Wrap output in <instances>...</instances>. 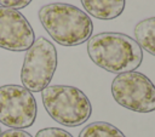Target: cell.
Returning <instances> with one entry per match:
<instances>
[{
    "label": "cell",
    "mask_w": 155,
    "mask_h": 137,
    "mask_svg": "<svg viewBox=\"0 0 155 137\" xmlns=\"http://www.w3.org/2000/svg\"><path fill=\"white\" fill-rule=\"evenodd\" d=\"M34 30L17 10L0 6V47L8 51H27L34 42Z\"/></svg>",
    "instance_id": "7"
},
{
    "label": "cell",
    "mask_w": 155,
    "mask_h": 137,
    "mask_svg": "<svg viewBox=\"0 0 155 137\" xmlns=\"http://www.w3.org/2000/svg\"><path fill=\"white\" fill-rule=\"evenodd\" d=\"M36 101L19 85L0 86V122L11 129L30 127L36 119Z\"/></svg>",
    "instance_id": "6"
},
{
    "label": "cell",
    "mask_w": 155,
    "mask_h": 137,
    "mask_svg": "<svg viewBox=\"0 0 155 137\" xmlns=\"http://www.w3.org/2000/svg\"><path fill=\"white\" fill-rule=\"evenodd\" d=\"M134 40L142 50L155 56V17L142 19L136 24Z\"/></svg>",
    "instance_id": "9"
},
{
    "label": "cell",
    "mask_w": 155,
    "mask_h": 137,
    "mask_svg": "<svg viewBox=\"0 0 155 137\" xmlns=\"http://www.w3.org/2000/svg\"><path fill=\"white\" fill-rule=\"evenodd\" d=\"M0 137H33V136L24 130L11 129V130H7L5 132H1Z\"/></svg>",
    "instance_id": "13"
},
{
    "label": "cell",
    "mask_w": 155,
    "mask_h": 137,
    "mask_svg": "<svg viewBox=\"0 0 155 137\" xmlns=\"http://www.w3.org/2000/svg\"><path fill=\"white\" fill-rule=\"evenodd\" d=\"M87 53L96 65L114 74L134 72L143 61V50L136 40L114 32L91 36L87 40Z\"/></svg>",
    "instance_id": "1"
},
{
    "label": "cell",
    "mask_w": 155,
    "mask_h": 137,
    "mask_svg": "<svg viewBox=\"0 0 155 137\" xmlns=\"http://www.w3.org/2000/svg\"><path fill=\"white\" fill-rule=\"evenodd\" d=\"M31 2V0H0V6L6 7V8H12V10H19L24 8Z\"/></svg>",
    "instance_id": "12"
},
{
    "label": "cell",
    "mask_w": 155,
    "mask_h": 137,
    "mask_svg": "<svg viewBox=\"0 0 155 137\" xmlns=\"http://www.w3.org/2000/svg\"><path fill=\"white\" fill-rule=\"evenodd\" d=\"M39 19L48 35L59 45L78 46L86 42L93 32L90 16L65 2H51L40 7Z\"/></svg>",
    "instance_id": "2"
},
{
    "label": "cell",
    "mask_w": 155,
    "mask_h": 137,
    "mask_svg": "<svg viewBox=\"0 0 155 137\" xmlns=\"http://www.w3.org/2000/svg\"><path fill=\"white\" fill-rule=\"evenodd\" d=\"M41 98L48 115L63 126H80L92 114V105L88 97L75 86H47L41 91Z\"/></svg>",
    "instance_id": "3"
},
{
    "label": "cell",
    "mask_w": 155,
    "mask_h": 137,
    "mask_svg": "<svg viewBox=\"0 0 155 137\" xmlns=\"http://www.w3.org/2000/svg\"><path fill=\"white\" fill-rule=\"evenodd\" d=\"M0 135H1V130H0Z\"/></svg>",
    "instance_id": "14"
},
{
    "label": "cell",
    "mask_w": 155,
    "mask_h": 137,
    "mask_svg": "<svg viewBox=\"0 0 155 137\" xmlns=\"http://www.w3.org/2000/svg\"><path fill=\"white\" fill-rule=\"evenodd\" d=\"M57 68V50L54 45L44 36L34 40L27 50L21 81L23 87L30 92H41L51 82Z\"/></svg>",
    "instance_id": "4"
},
{
    "label": "cell",
    "mask_w": 155,
    "mask_h": 137,
    "mask_svg": "<svg viewBox=\"0 0 155 137\" xmlns=\"http://www.w3.org/2000/svg\"><path fill=\"white\" fill-rule=\"evenodd\" d=\"M35 137H73L71 133L58 127H46L36 132Z\"/></svg>",
    "instance_id": "11"
},
{
    "label": "cell",
    "mask_w": 155,
    "mask_h": 137,
    "mask_svg": "<svg viewBox=\"0 0 155 137\" xmlns=\"http://www.w3.org/2000/svg\"><path fill=\"white\" fill-rule=\"evenodd\" d=\"M111 95L117 104L128 110L137 113L155 110V85L139 72L117 74L111 82Z\"/></svg>",
    "instance_id": "5"
},
{
    "label": "cell",
    "mask_w": 155,
    "mask_h": 137,
    "mask_svg": "<svg viewBox=\"0 0 155 137\" xmlns=\"http://www.w3.org/2000/svg\"><path fill=\"white\" fill-rule=\"evenodd\" d=\"M85 11L98 19H114L119 17L126 5V0H80Z\"/></svg>",
    "instance_id": "8"
},
{
    "label": "cell",
    "mask_w": 155,
    "mask_h": 137,
    "mask_svg": "<svg viewBox=\"0 0 155 137\" xmlns=\"http://www.w3.org/2000/svg\"><path fill=\"white\" fill-rule=\"evenodd\" d=\"M79 137H126L116 126L105 121H94L85 126Z\"/></svg>",
    "instance_id": "10"
}]
</instances>
